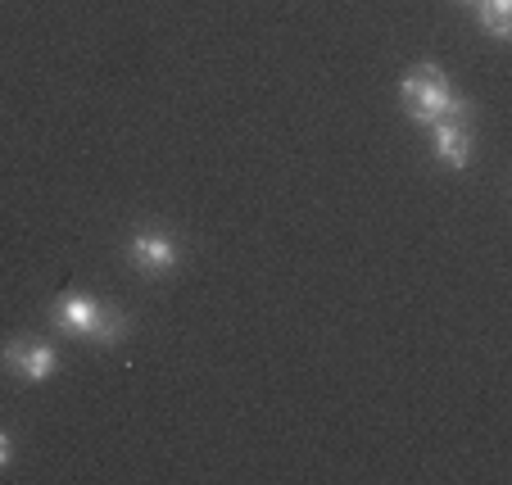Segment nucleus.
<instances>
[{"instance_id":"f257e3e1","label":"nucleus","mask_w":512,"mask_h":485,"mask_svg":"<svg viewBox=\"0 0 512 485\" xmlns=\"http://www.w3.org/2000/svg\"><path fill=\"white\" fill-rule=\"evenodd\" d=\"M50 327L64 331V336L96 340V345H118L127 336V313L114 309V304L91 300V295L68 291L50 304Z\"/></svg>"},{"instance_id":"f03ea898","label":"nucleus","mask_w":512,"mask_h":485,"mask_svg":"<svg viewBox=\"0 0 512 485\" xmlns=\"http://www.w3.org/2000/svg\"><path fill=\"white\" fill-rule=\"evenodd\" d=\"M399 100H404V114L413 118V123H422V127H431L435 118H445L449 109L463 105V96H454L449 78L435 64L408 68L404 82H399Z\"/></svg>"},{"instance_id":"7ed1b4c3","label":"nucleus","mask_w":512,"mask_h":485,"mask_svg":"<svg viewBox=\"0 0 512 485\" xmlns=\"http://www.w3.org/2000/svg\"><path fill=\"white\" fill-rule=\"evenodd\" d=\"M431 150H435V159L445 168H454V173H463V168L472 164V114H467V100L431 123Z\"/></svg>"},{"instance_id":"20e7f679","label":"nucleus","mask_w":512,"mask_h":485,"mask_svg":"<svg viewBox=\"0 0 512 485\" xmlns=\"http://www.w3.org/2000/svg\"><path fill=\"white\" fill-rule=\"evenodd\" d=\"M127 263H132L141 277H164V272H173L177 263H182V254H177V241L164 232H141L127 241Z\"/></svg>"},{"instance_id":"39448f33","label":"nucleus","mask_w":512,"mask_h":485,"mask_svg":"<svg viewBox=\"0 0 512 485\" xmlns=\"http://www.w3.org/2000/svg\"><path fill=\"white\" fill-rule=\"evenodd\" d=\"M0 363H5V372H14L23 381H50L59 368V354L50 345H41V340H10L0 350Z\"/></svg>"},{"instance_id":"423d86ee","label":"nucleus","mask_w":512,"mask_h":485,"mask_svg":"<svg viewBox=\"0 0 512 485\" xmlns=\"http://www.w3.org/2000/svg\"><path fill=\"white\" fill-rule=\"evenodd\" d=\"M476 14H481V23L490 28L494 41L512 37V0H476Z\"/></svg>"},{"instance_id":"0eeeda50","label":"nucleus","mask_w":512,"mask_h":485,"mask_svg":"<svg viewBox=\"0 0 512 485\" xmlns=\"http://www.w3.org/2000/svg\"><path fill=\"white\" fill-rule=\"evenodd\" d=\"M14 463V440H10V431H0V467H10Z\"/></svg>"}]
</instances>
